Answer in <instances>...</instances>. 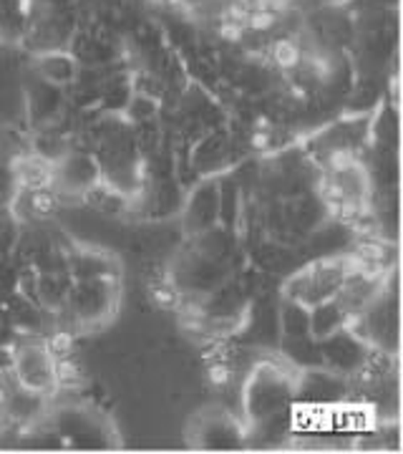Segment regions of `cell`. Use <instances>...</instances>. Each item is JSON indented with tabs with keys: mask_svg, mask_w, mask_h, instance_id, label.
Here are the masks:
<instances>
[{
	"mask_svg": "<svg viewBox=\"0 0 403 454\" xmlns=\"http://www.w3.org/2000/svg\"><path fill=\"white\" fill-rule=\"evenodd\" d=\"M298 394V381L292 379L285 364L265 361L247 379L244 387V411L252 427H265L277 417L292 396Z\"/></svg>",
	"mask_w": 403,
	"mask_h": 454,
	"instance_id": "obj_1",
	"label": "cell"
},
{
	"mask_svg": "<svg viewBox=\"0 0 403 454\" xmlns=\"http://www.w3.org/2000/svg\"><path fill=\"white\" fill-rule=\"evenodd\" d=\"M68 306L74 310V318L79 321V325L101 324L116 306V286L112 278L106 276L83 278L71 288Z\"/></svg>",
	"mask_w": 403,
	"mask_h": 454,
	"instance_id": "obj_3",
	"label": "cell"
},
{
	"mask_svg": "<svg viewBox=\"0 0 403 454\" xmlns=\"http://www.w3.org/2000/svg\"><path fill=\"white\" fill-rule=\"evenodd\" d=\"M11 369L18 387L38 396H46L58 387V361L46 343H20L13 348Z\"/></svg>",
	"mask_w": 403,
	"mask_h": 454,
	"instance_id": "obj_2",
	"label": "cell"
},
{
	"mask_svg": "<svg viewBox=\"0 0 403 454\" xmlns=\"http://www.w3.org/2000/svg\"><path fill=\"white\" fill-rule=\"evenodd\" d=\"M38 74L46 79L49 83H66L74 79L76 74V66H74V59L66 56V53H46L43 59H38Z\"/></svg>",
	"mask_w": 403,
	"mask_h": 454,
	"instance_id": "obj_6",
	"label": "cell"
},
{
	"mask_svg": "<svg viewBox=\"0 0 403 454\" xmlns=\"http://www.w3.org/2000/svg\"><path fill=\"white\" fill-rule=\"evenodd\" d=\"M242 427L235 419H229L222 411L205 414L199 424H194V442L207 450H222V447H240Z\"/></svg>",
	"mask_w": 403,
	"mask_h": 454,
	"instance_id": "obj_4",
	"label": "cell"
},
{
	"mask_svg": "<svg viewBox=\"0 0 403 454\" xmlns=\"http://www.w3.org/2000/svg\"><path fill=\"white\" fill-rule=\"evenodd\" d=\"M280 328L292 340L310 336V309H307L306 303H300V301L288 298L285 306H283V313H280Z\"/></svg>",
	"mask_w": 403,
	"mask_h": 454,
	"instance_id": "obj_5",
	"label": "cell"
}]
</instances>
